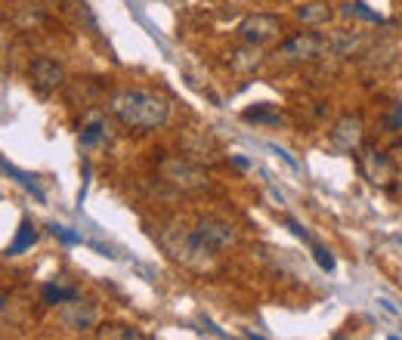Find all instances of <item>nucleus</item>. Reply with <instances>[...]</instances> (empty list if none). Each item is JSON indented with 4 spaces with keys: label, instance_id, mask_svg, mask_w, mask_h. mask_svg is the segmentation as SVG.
Listing matches in <instances>:
<instances>
[{
    "label": "nucleus",
    "instance_id": "nucleus-8",
    "mask_svg": "<svg viewBox=\"0 0 402 340\" xmlns=\"http://www.w3.org/2000/svg\"><path fill=\"white\" fill-rule=\"evenodd\" d=\"M362 139H365V124H362L359 115H344L331 127V145L337 152H359Z\"/></svg>",
    "mask_w": 402,
    "mask_h": 340
},
{
    "label": "nucleus",
    "instance_id": "nucleus-21",
    "mask_svg": "<svg viewBox=\"0 0 402 340\" xmlns=\"http://www.w3.org/2000/svg\"><path fill=\"white\" fill-rule=\"evenodd\" d=\"M50 232H53V235L59 238L62 244H81V242H84V238L77 235V232H72L68 226H59V223H53V226H50Z\"/></svg>",
    "mask_w": 402,
    "mask_h": 340
},
{
    "label": "nucleus",
    "instance_id": "nucleus-12",
    "mask_svg": "<svg viewBox=\"0 0 402 340\" xmlns=\"http://www.w3.org/2000/svg\"><path fill=\"white\" fill-rule=\"evenodd\" d=\"M294 15H297V22H304V25L319 28V25H328L331 22V6L322 4V0H309V4H300Z\"/></svg>",
    "mask_w": 402,
    "mask_h": 340
},
{
    "label": "nucleus",
    "instance_id": "nucleus-5",
    "mask_svg": "<svg viewBox=\"0 0 402 340\" xmlns=\"http://www.w3.org/2000/svg\"><path fill=\"white\" fill-rule=\"evenodd\" d=\"M192 232H195V238L205 247H211L214 254H220V251H229L232 244L238 242V232L232 223L226 220H220V216H201V220L192 226Z\"/></svg>",
    "mask_w": 402,
    "mask_h": 340
},
{
    "label": "nucleus",
    "instance_id": "nucleus-14",
    "mask_svg": "<svg viewBox=\"0 0 402 340\" xmlns=\"http://www.w3.org/2000/svg\"><path fill=\"white\" fill-rule=\"evenodd\" d=\"M103 133H105V118L99 112H90L87 124L81 127V145L84 149H90V145H96L99 139H103Z\"/></svg>",
    "mask_w": 402,
    "mask_h": 340
},
{
    "label": "nucleus",
    "instance_id": "nucleus-22",
    "mask_svg": "<svg viewBox=\"0 0 402 340\" xmlns=\"http://www.w3.org/2000/svg\"><path fill=\"white\" fill-rule=\"evenodd\" d=\"M313 257H316V263H319L325 273H335V257H331V251H325L322 244L313 242Z\"/></svg>",
    "mask_w": 402,
    "mask_h": 340
},
{
    "label": "nucleus",
    "instance_id": "nucleus-18",
    "mask_svg": "<svg viewBox=\"0 0 402 340\" xmlns=\"http://www.w3.org/2000/svg\"><path fill=\"white\" fill-rule=\"evenodd\" d=\"M99 337H108V340H143V331L130 328V325H103V328H99Z\"/></svg>",
    "mask_w": 402,
    "mask_h": 340
},
{
    "label": "nucleus",
    "instance_id": "nucleus-23",
    "mask_svg": "<svg viewBox=\"0 0 402 340\" xmlns=\"http://www.w3.org/2000/svg\"><path fill=\"white\" fill-rule=\"evenodd\" d=\"M232 164H235V167H242V170L251 167V164H247V158H242V155H232Z\"/></svg>",
    "mask_w": 402,
    "mask_h": 340
},
{
    "label": "nucleus",
    "instance_id": "nucleus-9",
    "mask_svg": "<svg viewBox=\"0 0 402 340\" xmlns=\"http://www.w3.org/2000/svg\"><path fill=\"white\" fill-rule=\"evenodd\" d=\"M96 309H93L90 303H84L81 297H72V300H65V303L59 306V322L65 325L68 331H90V328H96Z\"/></svg>",
    "mask_w": 402,
    "mask_h": 340
},
{
    "label": "nucleus",
    "instance_id": "nucleus-3",
    "mask_svg": "<svg viewBox=\"0 0 402 340\" xmlns=\"http://www.w3.org/2000/svg\"><path fill=\"white\" fill-rule=\"evenodd\" d=\"M158 174L167 185H174V189H180V192H198L207 185L205 167L189 161L186 155H164V158L158 161Z\"/></svg>",
    "mask_w": 402,
    "mask_h": 340
},
{
    "label": "nucleus",
    "instance_id": "nucleus-17",
    "mask_svg": "<svg viewBox=\"0 0 402 340\" xmlns=\"http://www.w3.org/2000/svg\"><path fill=\"white\" fill-rule=\"evenodd\" d=\"M0 170H4V174H10V176H13V180H15V183H19V185H22V189H28V192H31V195H34L37 201H44V192H41V185H37V183H34V176L22 174V170H19V167L6 164V161H4V158H0Z\"/></svg>",
    "mask_w": 402,
    "mask_h": 340
},
{
    "label": "nucleus",
    "instance_id": "nucleus-10",
    "mask_svg": "<svg viewBox=\"0 0 402 340\" xmlns=\"http://www.w3.org/2000/svg\"><path fill=\"white\" fill-rule=\"evenodd\" d=\"M31 77H34V87L41 93H56L62 84H65V68H62L56 59L37 56L31 62Z\"/></svg>",
    "mask_w": 402,
    "mask_h": 340
},
{
    "label": "nucleus",
    "instance_id": "nucleus-25",
    "mask_svg": "<svg viewBox=\"0 0 402 340\" xmlns=\"http://www.w3.org/2000/svg\"><path fill=\"white\" fill-rule=\"evenodd\" d=\"M53 4H62V0H53Z\"/></svg>",
    "mask_w": 402,
    "mask_h": 340
},
{
    "label": "nucleus",
    "instance_id": "nucleus-6",
    "mask_svg": "<svg viewBox=\"0 0 402 340\" xmlns=\"http://www.w3.org/2000/svg\"><path fill=\"white\" fill-rule=\"evenodd\" d=\"M180 149L186 158L195 161V164H216V161H220L216 139L211 136L207 127H186L180 136Z\"/></svg>",
    "mask_w": 402,
    "mask_h": 340
},
{
    "label": "nucleus",
    "instance_id": "nucleus-4",
    "mask_svg": "<svg viewBox=\"0 0 402 340\" xmlns=\"http://www.w3.org/2000/svg\"><path fill=\"white\" fill-rule=\"evenodd\" d=\"M322 50H328V44H325L319 34H313V31H300V34H291L285 44H278V50L273 53V56L278 62H291V65H297V62L319 59Z\"/></svg>",
    "mask_w": 402,
    "mask_h": 340
},
{
    "label": "nucleus",
    "instance_id": "nucleus-1",
    "mask_svg": "<svg viewBox=\"0 0 402 340\" xmlns=\"http://www.w3.org/2000/svg\"><path fill=\"white\" fill-rule=\"evenodd\" d=\"M108 108L124 127L134 130H158L170 121V99L155 90H121Z\"/></svg>",
    "mask_w": 402,
    "mask_h": 340
},
{
    "label": "nucleus",
    "instance_id": "nucleus-13",
    "mask_svg": "<svg viewBox=\"0 0 402 340\" xmlns=\"http://www.w3.org/2000/svg\"><path fill=\"white\" fill-rule=\"evenodd\" d=\"M34 242H37V229L31 226L28 220H22V226H19V232H15V238L10 242V247H6V257H19V254H25Z\"/></svg>",
    "mask_w": 402,
    "mask_h": 340
},
{
    "label": "nucleus",
    "instance_id": "nucleus-7",
    "mask_svg": "<svg viewBox=\"0 0 402 340\" xmlns=\"http://www.w3.org/2000/svg\"><path fill=\"white\" fill-rule=\"evenodd\" d=\"M278 31H282V22L278 15H269V13H254L238 25V37L247 44V46H263L269 41H275Z\"/></svg>",
    "mask_w": 402,
    "mask_h": 340
},
{
    "label": "nucleus",
    "instance_id": "nucleus-16",
    "mask_svg": "<svg viewBox=\"0 0 402 340\" xmlns=\"http://www.w3.org/2000/svg\"><path fill=\"white\" fill-rule=\"evenodd\" d=\"M242 118L251 121V124H273V127H275V124H282V115H278L273 105H266V103H260L254 108H245Z\"/></svg>",
    "mask_w": 402,
    "mask_h": 340
},
{
    "label": "nucleus",
    "instance_id": "nucleus-20",
    "mask_svg": "<svg viewBox=\"0 0 402 340\" xmlns=\"http://www.w3.org/2000/svg\"><path fill=\"white\" fill-rule=\"evenodd\" d=\"M384 130H390V133L402 130V103H393L390 108H387V115H384Z\"/></svg>",
    "mask_w": 402,
    "mask_h": 340
},
{
    "label": "nucleus",
    "instance_id": "nucleus-19",
    "mask_svg": "<svg viewBox=\"0 0 402 340\" xmlns=\"http://www.w3.org/2000/svg\"><path fill=\"white\" fill-rule=\"evenodd\" d=\"M344 13H346V15H359V19H365V22H375V25H381V22H384L381 15L371 13L368 6L362 4V0H353V4H346V6H344Z\"/></svg>",
    "mask_w": 402,
    "mask_h": 340
},
{
    "label": "nucleus",
    "instance_id": "nucleus-2",
    "mask_svg": "<svg viewBox=\"0 0 402 340\" xmlns=\"http://www.w3.org/2000/svg\"><path fill=\"white\" fill-rule=\"evenodd\" d=\"M161 247H164L176 263L195 269V273H207V269H214L216 254L211 251V247L201 244L195 238V232L180 226V223H170V226L161 229Z\"/></svg>",
    "mask_w": 402,
    "mask_h": 340
},
{
    "label": "nucleus",
    "instance_id": "nucleus-15",
    "mask_svg": "<svg viewBox=\"0 0 402 340\" xmlns=\"http://www.w3.org/2000/svg\"><path fill=\"white\" fill-rule=\"evenodd\" d=\"M41 297H44V303L56 306V303H65V300L77 297V288H74V285H59V282H50V285H44V288H41Z\"/></svg>",
    "mask_w": 402,
    "mask_h": 340
},
{
    "label": "nucleus",
    "instance_id": "nucleus-11",
    "mask_svg": "<svg viewBox=\"0 0 402 340\" xmlns=\"http://www.w3.org/2000/svg\"><path fill=\"white\" fill-rule=\"evenodd\" d=\"M359 167H362V174L368 176V183L381 185V189H387V185L393 183V164L387 161V155H384V152H377V149H365V152L359 155Z\"/></svg>",
    "mask_w": 402,
    "mask_h": 340
},
{
    "label": "nucleus",
    "instance_id": "nucleus-24",
    "mask_svg": "<svg viewBox=\"0 0 402 340\" xmlns=\"http://www.w3.org/2000/svg\"><path fill=\"white\" fill-rule=\"evenodd\" d=\"M6 306V297H4V294H0V309H4Z\"/></svg>",
    "mask_w": 402,
    "mask_h": 340
}]
</instances>
